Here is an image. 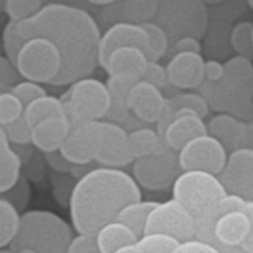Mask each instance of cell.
Returning <instances> with one entry per match:
<instances>
[{"label": "cell", "mask_w": 253, "mask_h": 253, "mask_svg": "<svg viewBox=\"0 0 253 253\" xmlns=\"http://www.w3.org/2000/svg\"><path fill=\"white\" fill-rule=\"evenodd\" d=\"M16 28L24 40L42 36L58 46L64 65L55 86L71 84L87 77L99 64L102 33L93 16L84 9L65 3H49L31 18L18 21Z\"/></svg>", "instance_id": "cell-1"}, {"label": "cell", "mask_w": 253, "mask_h": 253, "mask_svg": "<svg viewBox=\"0 0 253 253\" xmlns=\"http://www.w3.org/2000/svg\"><path fill=\"white\" fill-rule=\"evenodd\" d=\"M138 200L141 187L132 175L120 168H93L74 185L68 205L73 228L77 234L95 236L116 221L125 206Z\"/></svg>", "instance_id": "cell-2"}, {"label": "cell", "mask_w": 253, "mask_h": 253, "mask_svg": "<svg viewBox=\"0 0 253 253\" xmlns=\"http://www.w3.org/2000/svg\"><path fill=\"white\" fill-rule=\"evenodd\" d=\"M73 234L70 225L49 211H28L22 215L21 228L10 243L13 252L31 249L36 253H67Z\"/></svg>", "instance_id": "cell-3"}, {"label": "cell", "mask_w": 253, "mask_h": 253, "mask_svg": "<svg viewBox=\"0 0 253 253\" xmlns=\"http://www.w3.org/2000/svg\"><path fill=\"white\" fill-rule=\"evenodd\" d=\"M172 196L196 218H205L228 196L218 175L203 170H182L172 185Z\"/></svg>", "instance_id": "cell-4"}, {"label": "cell", "mask_w": 253, "mask_h": 253, "mask_svg": "<svg viewBox=\"0 0 253 253\" xmlns=\"http://www.w3.org/2000/svg\"><path fill=\"white\" fill-rule=\"evenodd\" d=\"M61 99L71 123L104 120L111 110V95L107 83L90 76L73 82Z\"/></svg>", "instance_id": "cell-5"}, {"label": "cell", "mask_w": 253, "mask_h": 253, "mask_svg": "<svg viewBox=\"0 0 253 253\" xmlns=\"http://www.w3.org/2000/svg\"><path fill=\"white\" fill-rule=\"evenodd\" d=\"M15 65L24 79L42 84H53L62 71L64 59L52 40L36 36L24 42L16 55Z\"/></svg>", "instance_id": "cell-6"}, {"label": "cell", "mask_w": 253, "mask_h": 253, "mask_svg": "<svg viewBox=\"0 0 253 253\" xmlns=\"http://www.w3.org/2000/svg\"><path fill=\"white\" fill-rule=\"evenodd\" d=\"M154 22L162 25L175 43L184 36H203L208 25L205 0H159Z\"/></svg>", "instance_id": "cell-7"}, {"label": "cell", "mask_w": 253, "mask_h": 253, "mask_svg": "<svg viewBox=\"0 0 253 253\" xmlns=\"http://www.w3.org/2000/svg\"><path fill=\"white\" fill-rule=\"evenodd\" d=\"M181 172L178 151L168 145L162 151L132 163V176L141 188L148 191H163L172 187Z\"/></svg>", "instance_id": "cell-8"}, {"label": "cell", "mask_w": 253, "mask_h": 253, "mask_svg": "<svg viewBox=\"0 0 253 253\" xmlns=\"http://www.w3.org/2000/svg\"><path fill=\"white\" fill-rule=\"evenodd\" d=\"M166 234L181 243L197 239V221L193 213L176 199H170L151 211L145 234Z\"/></svg>", "instance_id": "cell-9"}, {"label": "cell", "mask_w": 253, "mask_h": 253, "mask_svg": "<svg viewBox=\"0 0 253 253\" xmlns=\"http://www.w3.org/2000/svg\"><path fill=\"white\" fill-rule=\"evenodd\" d=\"M228 154L227 148L209 133L194 138L178 153L182 170H203L213 175L224 170Z\"/></svg>", "instance_id": "cell-10"}, {"label": "cell", "mask_w": 253, "mask_h": 253, "mask_svg": "<svg viewBox=\"0 0 253 253\" xmlns=\"http://www.w3.org/2000/svg\"><path fill=\"white\" fill-rule=\"evenodd\" d=\"M95 162L107 168H125L133 163L129 148V132L111 120H99V135Z\"/></svg>", "instance_id": "cell-11"}, {"label": "cell", "mask_w": 253, "mask_h": 253, "mask_svg": "<svg viewBox=\"0 0 253 253\" xmlns=\"http://www.w3.org/2000/svg\"><path fill=\"white\" fill-rule=\"evenodd\" d=\"M227 193L253 202V150L243 147L228 154L224 170L218 175Z\"/></svg>", "instance_id": "cell-12"}, {"label": "cell", "mask_w": 253, "mask_h": 253, "mask_svg": "<svg viewBox=\"0 0 253 253\" xmlns=\"http://www.w3.org/2000/svg\"><path fill=\"white\" fill-rule=\"evenodd\" d=\"M123 46L141 47L148 55L150 37H148L147 30L142 27V24H135V22H127V21L111 24L102 33L101 40H99V53H98L99 65L104 68L111 52L116 50L117 47H123Z\"/></svg>", "instance_id": "cell-13"}, {"label": "cell", "mask_w": 253, "mask_h": 253, "mask_svg": "<svg viewBox=\"0 0 253 253\" xmlns=\"http://www.w3.org/2000/svg\"><path fill=\"white\" fill-rule=\"evenodd\" d=\"M99 135V120L74 122L71 130L59 148L73 165H89L95 162Z\"/></svg>", "instance_id": "cell-14"}, {"label": "cell", "mask_w": 253, "mask_h": 253, "mask_svg": "<svg viewBox=\"0 0 253 253\" xmlns=\"http://www.w3.org/2000/svg\"><path fill=\"white\" fill-rule=\"evenodd\" d=\"M162 90L144 79L135 83L127 96V107L136 120L145 125H157L168 101Z\"/></svg>", "instance_id": "cell-15"}, {"label": "cell", "mask_w": 253, "mask_h": 253, "mask_svg": "<svg viewBox=\"0 0 253 253\" xmlns=\"http://www.w3.org/2000/svg\"><path fill=\"white\" fill-rule=\"evenodd\" d=\"M205 62L202 53L197 52H176L166 65L168 79L172 87L181 90L199 89L205 77Z\"/></svg>", "instance_id": "cell-16"}, {"label": "cell", "mask_w": 253, "mask_h": 253, "mask_svg": "<svg viewBox=\"0 0 253 253\" xmlns=\"http://www.w3.org/2000/svg\"><path fill=\"white\" fill-rule=\"evenodd\" d=\"M141 77L133 74H111L107 79V86L111 95V110L107 116V120L116 122L122 125L123 127H133L139 120L135 119V116L129 111L127 107V96L130 89L135 86L136 82H139Z\"/></svg>", "instance_id": "cell-17"}, {"label": "cell", "mask_w": 253, "mask_h": 253, "mask_svg": "<svg viewBox=\"0 0 253 253\" xmlns=\"http://www.w3.org/2000/svg\"><path fill=\"white\" fill-rule=\"evenodd\" d=\"M71 130L67 114H58L39 122L31 129V142L40 153L56 151L62 147Z\"/></svg>", "instance_id": "cell-18"}, {"label": "cell", "mask_w": 253, "mask_h": 253, "mask_svg": "<svg viewBox=\"0 0 253 253\" xmlns=\"http://www.w3.org/2000/svg\"><path fill=\"white\" fill-rule=\"evenodd\" d=\"M248 122L230 113H218L208 122V132L216 138L228 153L243 148L246 144Z\"/></svg>", "instance_id": "cell-19"}, {"label": "cell", "mask_w": 253, "mask_h": 253, "mask_svg": "<svg viewBox=\"0 0 253 253\" xmlns=\"http://www.w3.org/2000/svg\"><path fill=\"white\" fill-rule=\"evenodd\" d=\"M208 132V123H205L203 117L199 114H185L176 117L165 130L163 141L165 144L175 150L181 151L190 141H193L197 136L206 135Z\"/></svg>", "instance_id": "cell-20"}, {"label": "cell", "mask_w": 253, "mask_h": 253, "mask_svg": "<svg viewBox=\"0 0 253 253\" xmlns=\"http://www.w3.org/2000/svg\"><path fill=\"white\" fill-rule=\"evenodd\" d=\"M150 58L145 50L136 46H123L117 47L108 56V61L104 67L108 76L111 74H133L142 79Z\"/></svg>", "instance_id": "cell-21"}, {"label": "cell", "mask_w": 253, "mask_h": 253, "mask_svg": "<svg viewBox=\"0 0 253 253\" xmlns=\"http://www.w3.org/2000/svg\"><path fill=\"white\" fill-rule=\"evenodd\" d=\"M95 239L99 251L102 253H116L119 249L139 240V237L127 225L117 219L104 225L95 234Z\"/></svg>", "instance_id": "cell-22"}, {"label": "cell", "mask_w": 253, "mask_h": 253, "mask_svg": "<svg viewBox=\"0 0 253 253\" xmlns=\"http://www.w3.org/2000/svg\"><path fill=\"white\" fill-rule=\"evenodd\" d=\"M22 160L12 148L6 133L0 129V194L12 188L21 178Z\"/></svg>", "instance_id": "cell-23"}, {"label": "cell", "mask_w": 253, "mask_h": 253, "mask_svg": "<svg viewBox=\"0 0 253 253\" xmlns=\"http://www.w3.org/2000/svg\"><path fill=\"white\" fill-rule=\"evenodd\" d=\"M166 147L162 135L157 129L141 126L129 132V148L130 154L133 157V162L136 159H142L151 154H156L162 151Z\"/></svg>", "instance_id": "cell-24"}, {"label": "cell", "mask_w": 253, "mask_h": 253, "mask_svg": "<svg viewBox=\"0 0 253 253\" xmlns=\"http://www.w3.org/2000/svg\"><path fill=\"white\" fill-rule=\"evenodd\" d=\"M181 242L166 234H144L138 242L119 249L116 253H175Z\"/></svg>", "instance_id": "cell-25"}, {"label": "cell", "mask_w": 253, "mask_h": 253, "mask_svg": "<svg viewBox=\"0 0 253 253\" xmlns=\"http://www.w3.org/2000/svg\"><path fill=\"white\" fill-rule=\"evenodd\" d=\"M157 206V202L138 200L125 206L117 215V221L127 225L139 239L145 234V225L151 211Z\"/></svg>", "instance_id": "cell-26"}, {"label": "cell", "mask_w": 253, "mask_h": 253, "mask_svg": "<svg viewBox=\"0 0 253 253\" xmlns=\"http://www.w3.org/2000/svg\"><path fill=\"white\" fill-rule=\"evenodd\" d=\"M58 114H67L65 105L61 98H56L52 95H44L33 101L31 104L25 107V111H24V117L27 119L31 127L47 117L58 116Z\"/></svg>", "instance_id": "cell-27"}, {"label": "cell", "mask_w": 253, "mask_h": 253, "mask_svg": "<svg viewBox=\"0 0 253 253\" xmlns=\"http://www.w3.org/2000/svg\"><path fill=\"white\" fill-rule=\"evenodd\" d=\"M21 212L6 199L0 197V248H7L21 228Z\"/></svg>", "instance_id": "cell-28"}, {"label": "cell", "mask_w": 253, "mask_h": 253, "mask_svg": "<svg viewBox=\"0 0 253 253\" xmlns=\"http://www.w3.org/2000/svg\"><path fill=\"white\" fill-rule=\"evenodd\" d=\"M125 21L144 24L154 21L159 10V0H122Z\"/></svg>", "instance_id": "cell-29"}, {"label": "cell", "mask_w": 253, "mask_h": 253, "mask_svg": "<svg viewBox=\"0 0 253 253\" xmlns=\"http://www.w3.org/2000/svg\"><path fill=\"white\" fill-rule=\"evenodd\" d=\"M230 43L237 55H243L253 59V22H237L231 30Z\"/></svg>", "instance_id": "cell-30"}, {"label": "cell", "mask_w": 253, "mask_h": 253, "mask_svg": "<svg viewBox=\"0 0 253 253\" xmlns=\"http://www.w3.org/2000/svg\"><path fill=\"white\" fill-rule=\"evenodd\" d=\"M142 27L147 30L148 37H150V52H148L150 59L160 61L169 52V46H170L169 34L166 33V30L162 25H159L154 21L144 22Z\"/></svg>", "instance_id": "cell-31"}, {"label": "cell", "mask_w": 253, "mask_h": 253, "mask_svg": "<svg viewBox=\"0 0 253 253\" xmlns=\"http://www.w3.org/2000/svg\"><path fill=\"white\" fill-rule=\"evenodd\" d=\"M43 7V0H4L3 12L10 21H24L36 15Z\"/></svg>", "instance_id": "cell-32"}, {"label": "cell", "mask_w": 253, "mask_h": 253, "mask_svg": "<svg viewBox=\"0 0 253 253\" xmlns=\"http://www.w3.org/2000/svg\"><path fill=\"white\" fill-rule=\"evenodd\" d=\"M25 105L10 90L0 92V126L10 125L24 116Z\"/></svg>", "instance_id": "cell-33"}, {"label": "cell", "mask_w": 253, "mask_h": 253, "mask_svg": "<svg viewBox=\"0 0 253 253\" xmlns=\"http://www.w3.org/2000/svg\"><path fill=\"white\" fill-rule=\"evenodd\" d=\"M169 99H170V102L173 104V107L176 110H179V108H191L193 111H196L203 119L209 114V108L211 107H209L206 98L202 93L191 92V90H185L182 93H178V95L170 96Z\"/></svg>", "instance_id": "cell-34"}, {"label": "cell", "mask_w": 253, "mask_h": 253, "mask_svg": "<svg viewBox=\"0 0 253 253\" xmlns=\"http://www.w3.org/2000/svg\"><path fill=\"white\" fill-rule=\"evenodd\" d=\"M30 196H31V190H30V182H28L27 175H21V178L12 188L1 193V199L9 200L19 212H22L27 208Z\"/></svg>", "instance_id": "cell-35"}, {"label": "cell", "mask_w": 253, "mask_h": 253, "mask_svg": "<svg viewBox=\"0 0 253 253\" xmlns=\"http://www.w3.org/2000/svg\"><path fill=\"white\" fill-rule=\"evenodd\" d=\"M24 39L21 37L18 28H16V22L15 21H7L4 30H3V49H4V55L15 64L16 61V55L21 49V46L24 44Z\"/></svg>", "instance_id": "cell-36"}, {"label": "cell", "mask_w": 253, "mask_h": 253, "mask_svg": "<svg viewBox=\"0 0 253 253\" xmlns=\"http://www.w3.org/2000/svg\"><path fill=\"white\" fill-rule=\"evenodd\" d=\"M0 129L6 133L10 144H33L31 142V126L27 119L22 116L10 125L0 126Z\"/></svg>", "instance_id": "cell-37"}, {"label": "cell", "mask_w": 253, "mask_h": 253, "mask_svg": "<svg viewBox=\"0 0 253 253\" xmlns=\"http://www.w3.org/2000/svg\"><path fill=\"white\" fill-rule=\"evenodd\" d=\"M10 92H13L22 101V104L25 107L28 104H31L33 101L47 95V92L42 86V83H37V82H33V80H27V79H24L18 84H15Z\"/></svg>", "instance_id": "cell-38"}, {"label": "cell", "mask_w": 253, "mask_h": 253, "mask_svg": "<svg viewBox=\"0 0 253 253\" xmlns=\"http://www.w3.org/2000/svg\"><path fill=\"white\" fill-rule=\"evenodd\" d=\"M21 80H24V77L21 76L18 67L6 55L0 56V90H12Z\"/></svg>", "instance_id": "cell-39"}, {"label": "cell", "mask_w": 253, "mask_h": 253, "mask_svg": "<svg viewBox=\"0 0 253 253\" xmlns=\"http://www.w3.org/2000/svg\"><path fill=\"white\" fill-rule=\"evenodd\" d=\"M70 173H58L53 172L52 175V181H53V194L55 199L58 200V203H61V206H68L70 205V199L74 190L73 184V176H68Z\"/></svg>", "instance_id": "cell-40"}, {"label": "cell", "mask_w": 253, "mask_h": 253, "mask_svg": "<svg viewBox=\"0 0 253 253\" xmlns=\"http://www.w3.org/2000/svg\"><path fill=\"white\" fill-rule=\"evenodd\" d=\"M144 80L156 84L157 87L160 89H165L168 86H170L169 83V79H168V71H166V67H163L159 61H151L148 62L147 65V70L142 76Z\"/></svg>", "instance_id": "cell-41"}, {"label": "cell", "mask_w": 253, "mask_h": 253, "mask_svg": "<svg viewBox=\"0 0 253 253\" xmlns=\"http://www.w3.org/2000/svg\"><path fill=\"white\" fill-rule=\"evenodd\" d=\"M67 253H102L98 248L96 239L95 236H89V234H77Z\"/></svg>", "instance_id": "cell-42"}, {"label": "cell", "mask_w": 253, "mask_h": 253, "mask_svg": "<svg viewBox=\"0 0 253 253\" xmlns=\"http://www.w3.org/2000/svg\"><path fill=\"white\" fill-rule=\"evenodd\" d=\"M43 154H44V159H46L47 166L53 172H58V173H71L74 165L61 153V150L50 151V153H43Z\"/></svg>", "instance_id": "cell-43"}, {"label": "cell", "mask_w": 253, "mask_h": 253, "mask_svg": "<svg viewBox=\"0 0 253 253\" xmlns=\"http://www.w3.org/2000/svg\"><path fill=\"white\" fill-rule=\"evenodd\" d=\"M175 253H222L219 251V248H216L215 245L205 242V240H199V239H193L188 242H184L179 245V248L176 249Z\"/></svg>", "instance_id": "cell-44"}, {"label": "cell", "mask_w": 253, "mask_h": 253, "mask_svg": "<svg viewBox=\"0 0 253 253\" xmlns=\"http://www.w3.org/2000/svg\"><path fill=\"white\" fill-rule=\"evenodd\" d=\"M172 50L173 53L176 52H197L202 53V43L199 37L196 36H184L178 39L175 43H172Z\"/></svg>", "instance_id": "cell-45"}, {"label": "cell", "mask_w": 253, "mask_h": 253, "mask_svg": "<svg viewBox=\"0 0 253 253\" xmlns=\"http://www.w3.org/2000/svg\"><path fill=\"white\" fill-rule=\"evenodd\" d=\"M225 76V64L218 59H208L205 62V77L208 82L218 83Z\"/></svg>", "instance_id": "cell-46"}, {"label": "cell", "mask_w": 253, "mask_h": 253, "mask_svg": "<svg viewBox=\"0 0 253 253\" xmlns=\"http://www.w3.org/2000/svg\"><path fill=\"white\" fill-rule=\"evenodd\" d=\"M10 145L16 151V154L21 157V160H22L24 165H27L34 157L36 150H37L33 144H10Z\"/></svg>", "instance_id": "cell-47"}, {"label": "cell", "mask_w": 253, "mask_h": 253, "mask_svg": "<svg viewBox=\"0 0 253 253\" xmlns=\"http://www.w3.org/2000/svg\"><path fill=\"white\" fill-rule=\"evenodd\" d=\"M243 209L246 211V213L249 215L251 218V222H252V230H251V234L248 237V240L243 243V249L248 253H253V202L251 200H243Z\"/></svg>", "instance_id": "cell-48"}, {"label": "cell", "mask_w": 253, "mask_h": 253, "mask_svg": "<svg viewBox=\"0 0 253 253\" xmlns=\"http://www.w3.org/2000/svg\"><path fill=\"white\" fill-rule=\"evenodd\" d=\"M245 147L253 150V120L248 122V130H246V144Z\"/></svg>", "instance_id": "cell-49"}, {"label": "cell", "mask_w": 253, "mask_h": 253, "mask_svg": "<svg viewBox=\"0 0 253 253\" xmlns=\"http://www.w3.org/2000/svg\"><path fill=\"white\" fill-rule=\"evenodd\" d=\"M86 1H89L90 4H95V6H108V4L117 3L120 0H86Z\"/></svg>", "instance_id": "cell-50"}, {"label": "cell", "mask_w": 253, "mask_h": 253, "mask_svg": "<svg viewBox=\"0 0 253 253\" xmlns=\"http://www.w3.org/2000/svg\"><path fill=\"white\" fill-rule=\"evenodd\" d=\"M0 253H15V252L7 246V248H1V249H0Z\"/></svg>", "instance_id": "cell-51"}, {"label": "cell", "mask_w": 253, "mask_h": 253, "mask_svg": "<svg viewBox=\"0 0 253 253\" xmlns=\"http://www.w3.org/2000/svg\"><path fill=\"white\" fill-rule=\"evenodd\" d=\"M15 253H36L34 251H31V249H19V251H16Z\"/></svg>", "instance_id": "cell-52"}, {"label": "cell", "mask_w": 253, "mask_h": 253, "mask_svg": "<svg viewBox=\"0 0 253 253\" xmlns=\"http://www.w3.org/2000/svg\"><path fill=\"white\" fill-rule=\"evenodd\" d=\"M206 3H219V1H224V0H205Z\"/></svg>", "instance_id": "cell-53"}, {"label": "cell", "mask_w": 253, "mask_h": 253, "mask_svg": "<svg viewBox=\"0 0 253 253\" xmlns=\"http://www.w3.org/2000/svg\"><path fill=\"white\" fill-rule=\"evenodd\" d=\"M246 3H248V6L253 10V0H246Z\"/></svg>", "instance_id": "cell-54"}, {"label": "cell", "mask_w": 253, "mask_h": 253, "mask_svg": "<svg viewBox=\"0 0 253 253\" xmlns=\"http://www.w3.org/2000/svg\"><path fill=\"white\" fill-rule=\"evenodd\" d=\"M3 1H4V0H1V3H3Z\"/></svg>", "instance_id": "cell-55"}]
</instances>
